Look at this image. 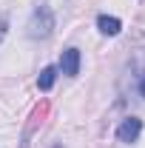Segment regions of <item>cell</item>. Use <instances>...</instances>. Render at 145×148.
<instances>
[{
  "instance_id": "4",
  "label": "cell",
  "mask_w": 145,
  "mask_h": 148,
  "mask_svg": "<svg viewBox=\"0 0 145 148\" xmlns=\"http://www.w3.org/2000/svg\"><path fill=\"white\" fill-rule=\"evenodd\" d=\"M60 69L66 77H77L80 74V49H66L60 57Z\"/></svg>"
},
{
  "instance_id": "9",
  "label": "cell",
  "mask_w": 145,
  "mask_h": 148,
  "mask_svg": "<svg viewBox=\"0 0 145 148\" xmlns=\"http://www.w3.org/2000/svg\"><path fill=\"white\" fill-rule=\"evenodd\" d=\"M51 148H63V145H51Z\"/></svg>"
},
{
  "instance_id": "3",
  "label": "cell",
  "mask_w": 145,
  "mask_h": 148,
  "mask_svg": "<svg viewBox=\"0 0 145 148\" xmlns=\"http://www.w3.org/2000/svg\"><path fill=\"white\" fill-rule=\"evenodd\" d=\"M49 108H51V106H49V100H40V103L34 106L31 117H29V125H26V140H29V137H31V134H34V131L40 128L43 123H46V117H49Z\"/></svg>"
},
{
  "instance_id": "7",
  "label": "cell",
  "mask_w": 145,
  "mask_h": 148,
  "mask_svg": "<svg viewBox=\"0 0 145 148\" xmlns=\"http://www.w3.org/2000/svg\"><path fill=\"white\" fill-rule=\"evenodd\" d=\"M6 29H9V20L0 14V43H3V37H6Z\"/></svg>"
},
{
  "instance_id": "5",
  "label": "cell",
  "mask_w": 145,
  "mask_h": 148,
  "mask_svg": "<svg viewBox=\"0 0 145 148\" xmlns=\"http://www.w3.org/2000/svg\"><path fill=\"white\" fill-rule=\"evenodd\" d=\"M97 29H100L103 34L114 37V34H120V29H122V23H120L117 17H108V14H100V17H97Z\"/></svg>"
},
{
  "instance_id": "8",
  "label": "cell",
  "mask_w": 145,
  "mask_h": 148,
  "mask_svg": "<svg viewBox=\"0 0 145 148\" xmlns=\"http://www.w3.org/2000/svg\"><path fill=\"white\" fill-rule=\"evenodd\" d=\"M140 94H142V97H145V80H142V83H140Z\"/></svg>"
},
{
  "instance_id": "2",
  "label": "cell",
  "mask_w": 145,
  "mask_h": 148,
  "mask_svg": "<svg viewBox=\"0 0 145 148\" xmlns=\"http://www.w3.org/2000/svg\"><path fill=\"white\" fill-rule=\"evenodd\" d=\"M142 134V120H137V117H128L125 123L117 128V140L120 143H137V137Z\"/></svg>"
},
{
  "instance_id": "1",
  "label": "cell",
  "mask_w": 145,
  "mask_h": 148,
  "mask_svg": "<svg viewBox=\"0 0 145 148\" xmlns=\"http://www.w3.org/2000/svg\"><path fill=\"white\" fill-rule=\"evenodd\" d=\"M51 32H54V14H51V9L49 6H37L31 12V17H29L26 34L31 40H46V37H51Z\"/></svg>"
},
{
  "instance_id": "6",
  "label": "cell",
  "mask_w": 145,
  "mask_h": 148,
  "mask_svg": "<svg viewBox=\"0 0 145 148\" xmlns=\"http://www.w3.org/2000/svg\"><path fill=\"white\" fill-rule=\"evenodd\" d=\"M54 80H57V69H54V66H46V69L40 71V77H37L40 91H49V88L54 86Z\"/></svg>"
}]
</instances>
